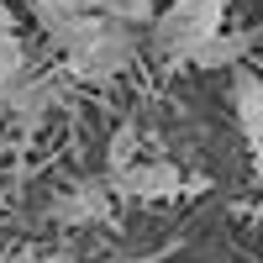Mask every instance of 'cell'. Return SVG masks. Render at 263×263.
<instances>
[{"label": "cell", "instance_id": "obj_9", "mask_svg": "<svg viewBox=\"0 0 263 263\" xmlns=\"http://www.w3.org/2000/svg\"><path fill=\"white\" fill-rule=\"evenodd\" d=\"M21 74H27V48H21L16 32H0V90L21 84Z\"/></svg>", "mask_w": 263, "mask_h": 263}, {"label": "cell", "instance_id": "obj_1", "mask_svg": "<svg viewBox=\"0 0 263 263\" xmlns=\"http://www.w3.org/2000/svg\"><path fill=\"white\" fill-rule=\"evenodd\" d=\"M221 21H227V0H174L153 16V53L184 63L205 37L221 32Z\"/></svg>", "mask_w": 263, "mask_h": 263}, {"label": "cell", "instance_id": "obj_4", "mask_svg": "<svg viewBox=\"0 0 263 263\" xmlns=\"http://www.w3.org/2000/svg\"><path fill=\"white\" fill-rule=\"evenodd\" d=\"M53 216L58 221H105L111 216V179H84V184H74L69 195H58L53 200Z\"/></svg>", "mask_w": 263, "mask_h": 263}, {"label": "cell", "instance_id": "obj_10", "mask_svg": "<svg viewBox=\"0 0 263 263\" xmlns=\"http://www.w3.org/2000/svg\"><path fill=\"white\" fill-rule=\"evenodd\" d=\"M27 263H74V258H69V253H32Z\"/></svg>", "mask_w": 263, "mask_h": 263}, {"label": "cell", "instance_id": "obj_8", "mask_svg": "<svg viewBox=\"0 0 263 263\" xmlns=\"http://www.w3.org/2000/svg\"><path fill=\"white\" fill-rule=\"evenodd\" d=\"M95 11H105L121 27H153V16H158L153 0H95Z\"/></svg>", "mask_w": 263, "mask_h": 263}, {"label": "cell", "instance_id": "obj_7", "mask_svg": "<svg viewBox=\"0 0 263 263\" xmlns=\"http://www.w3.org/2000/svg\"><path fill=\"white\" fill-rule=\"evenodd\" d=\"M132 163H137V126L121 121V126L111 132V147H105V179L121 174V168H132Z\"/></svg>", "mask_w": 263, "mask_h": 263}, {"label": "cell", "instance_id": "obj_11", "mask_svg": "<svg viewBox=\"0 0 263 263\" xmlns=\"http://www.w3.org/2000/svg\"><path fill=\"white\" fill-rule=\"evenodd\" d=\"M0 32H16V21H11V11H6V0H0Z\"/></svg>", "mask_w": 263, "mask_h": 263}, {"label": "cell", "instance_id": "obj_3", "mask_svg": "<svg viewBox=\"0 0 263 263\" xmlns=\"http://www.w3.org/2000/svg\"><path fill=\"white\" fill-rule=\"evenodd\" d=\"M111 190L126 195V200H174L184 190H205V179H184L174 163H132L121 174H111Z\"/></svg>", "mask_w": 263, "mask_h": 263}, {"label": "cell", "instance_id": "obj_5", "mask_svg": "<svg viewBox=\"0 0 263 263\" xmlns=\"http://www.w3.org/2000/svg\"><path fill=\"white\" fill-rule=\"evenodd\" d=\"M232 105H237V121H242V137L263 153V79L237 74L232 79Z\"/></svg>", "mask_w": 263, "mask_h": 263}, {"label": "cell", "instance_id": "obj_6", "mask_svg": "<svg viewBox=\"0 0 263 263\" xmlns=\"http://www.w3.org/2000/svg\"><path fill=\"white\" fill-rule=\"evenodd\" d=\"M248 48H253L248 32H216V37H205L184 63H190V69H232V63H242Z\"/></svg>", "mask_w": 263, "mask_h": 263}, {"label": "cell", "instance_id": "obj_12", "mask_svg": "<svg viewBox=\"0 0 263 263\" xmlns=\"http://www.w3.org/2000/svg\"><path fill=\"white\" fill-rule=\"evenodd\" d=\"M11 263H27V258H11Z\"/></svg>", "mask_w": 263, "mask_h": 263}, {"label": "cell", "instance_id": "obj_2", "mask_svg": "<svg viewBox=\"0 0 263 263\" xmlns=\"http://www.w3.org/2000/svg\"><path fill=\"white\" fill-rule=\"evenodd\" d=\"M132 58H137V37H132V27L111 21L90 48L63 53V74H69V79H84V84H105V79H116Z\"/></svg>", "mask_w": 263, "mask_h": 263}]
</instances>
